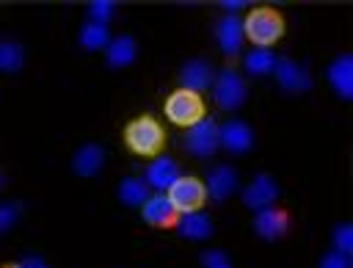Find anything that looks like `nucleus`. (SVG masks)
Returning a JSON list of instances; mask_svg holds the SVG:
<instances>
[{
  "instance_id": "2",
  "label": "nucleus",
  "mask_w": 353,
  "mask_h": 268,
  "mask_svg": "<svg viewBox=\"0 0 353 268\" xmlns=\"http://www.w3.org/2000/svg\"><path fill=\"white\" fill-rule=\"evenodd\" d=\"M243 33H245L256 47L268 50L273 41L281 39V33H284V19H281V14H279L276 8H268V6L251 8L248 17L243 19Z\"/></svg>"
},
{
  "instance_id": "17",
  "label": "nucleus",
  "mask_w": 353,
  "mask_h": 268,
  "mask_svg": "<svg viewBox=\"0 0 353 268\" xmlns=\"http://www.w3.org/2000/svg\"><path fill=\"white\" fill-rule=\"evenodd\" d=\"M102 166H105V149L99 144H83L72 157V169L80 177H94Z\"/></svg>"
},
{
  "instance_id": "20",
  "label": "nucleus",
  "mask_w": 353,
  "mask_h": 268,
  "mask_svg": "<svg viewBox=\"0 0 353 268\" xmlns=\"http://www.w3.org/2000/svg\"><path fill=\"white\" fill-rule=\"evenodd\" d=\"M146 199H149V185H146V180L124 177V180L119 182V202H121L124 207H141Z\"/></svg>"
},
{
  "instance_id": "14",
  "label": "nucleus",
  "mask_w": 353,
  "mask_h": 268,
  "mask_svg": "<svg viewBox=\"0 0 353 268\" xmlns=\"http://www.w3.org/2000/svg\"><path fill=\"white\" fill-rule=\"evenodd\" d=\"M179 180V166L174 157H154L146 169V185L157 191H168Z\"/></svg>"
},
{
  "instance_id": "9",
  "label": "nucleus",
  "mask_w": 353,
  "mask_h": 268,
  "mask_svg": "<svg viewBox=\"0 0 353 268\" xmlns=\"http://www.w3.org/2000/svg\"><path fill=\"white\" fill-rule=\"evenodd\" d=\"M276 196H279V185H276V180L268 177V174H256V177L248 182V188L243 191V202H245V207H251V210L273 207Z\"/></svg>"
},
{
  "instance_id": "19",
  "label": "nucleus",
  "mask_w": 353,
  "mask_h": 268,
  "mask_svg": "<svg viewBox=\"0 0 353 268\" xmlns=\"http://www.w3.org/2000/svg\"><path fill=\"white\" fill-rule=\"evenodd\" d=\"M135 55H138V47H135V39H132V36H116V39H110L108 47H105V61H108V66H113V69H121V66L132 64Z\"/></svg>"
},
{
  "instance_id": "18",
  "label": "nucleus",
  "mask_w": 353,
  "mask_h": 268,
  "mask_svg": "<svg viewBox=\"0 0 353 268\" xmlns=\"http://www.w3.org/2000/svg\"><path fill=\"white\" fill-rule=\"evenodd\" d=\"M328 80L336 88V94L342 99L353 97V58L350 55H339L331 66H328Z\"/></svg>"
},
{
  "instance_id": "24",
  "label": "nucleus",
  "mask_w": 353,
  "mask_h": 268,
  "mask_svg": "<svg viewBox=\"0 0 353 268\" xmlns=\"http://www.w3.org/2000/svg\"><path fill=\"white\" fill-rule=\"evenodd\" d=\"M334 246H336L334 251H339L345 257L353 254V229H350V224H339L334 229Z\"/></svg>"
},
{
  "instance_id": "11",
  "label": "nucleus",
  "mask_w": 353,
  "mask_h": 268,
  "mask_svg": "<svg viewBox=\"0 0 353 268\" xmlns=\"http://www.w3.org/2000/svg\"><path fill=\"white\" fill-rule=\"evenodd\" d=\"M218 141L221 146H226L229 152H248L254 146V130L240 122V119H232L226 122L223 127H218Z\"/></svg>"
},
{
  "instance_id": "23",
  "label": "nucleus",
  "mask_w": 353,
  "mask_h": 268,
  "mask_svg": "<svg viewBox=\"0 0 353 268\" xmlns=\"http://www.w3.org/2000/svg\"><path fill=\"white\" fill-rule=\"evenodd\" d=\"M245 69H248L251 75H268V72L276 69V55H273L270 50L256 47V50H251V52L245 55Z\"/></svg>"
},
{
  "instance_id": "22",
  "label": "nucleus",
  "mask_w": 353,
  "mask_h": 268,
  "mask_svg": "<svg viewBox=\"0 0 353 268\" xmlns=\"http://www.w3.org/2000/svg\"><path fill=\"white\" fill-rule=\"evenodd\" d=\"M108 41H110V33H108V28L105 25H99V22H85L83 28H80V44L85 47V50H102V47H108Z\"/></svg>"
},
{
  "instance_id": "12",
  "label": "nucleus",
  "mask_w": 353,
  "mask_h": 268,
  "mask_svg": "<svg viewBox=\"0 0 353 268\" xmlns=\"http://www.w3.org/2000/svg\"><path fill=\"white\" fill-rule=\"evenodd\" d=\"M204 188H207V196H210V199L223 202V199H229V196L234 193V188H237V171H234L232 166L221 163V166H215V169L207 174Z\"/></svg>"
},
{
  "instance_id": "16",
  "label": "nucleus",
  "mask_w": 353,
  "mask_h": 268,
  "mask_svg": "<svg viewBox=\"0 0 353 268\" xmlns=\"http://www.w3.org/2000/svg\"><path fill=\"white\" fill-rule=\"evenodd\" d=\"M179 83H182V88L185 91H204L210 83H212V69H210V64L207 61H199V58H193V61H188L182 69H179Z\"/></svg>"
},
{
  "instance_id": "6",
  "label": "nucleus",
  "mask_w": 353,
  "mask_h": 268,
  "mask_svg": "<svg viewBox=\"0 0 353 268\" xmlns=\"http://www.w3.org/2000/svg\"><path fill=\"white\" fill-rule=\"evenodd\" d=\"M218 146H221V141H218V124L212 119L204 116L201 122H196L193 127H188V133H185V149L190 155L210 157V155H215Z\"/></svg>"
},
{
  "instance_id": "29",
  "label": "nucleus",
  "mask_w": 353,
  "mask_h": 268,
  "mask_svg": "<svg viewBox=\"0 0 353 268\" xmlns=\"http://www.w3.org/2000/svg\"><path fill=\"white\" fill-rule=\"evenodd\" d=\"M19 268H50L41 257H25L22 262H19Z\"/></svg>"
},
{
  "instance_id": "3",
  "label": "nucleus",
  "mask_w": 353,
  "mask_h": 268,
  "mask_svg": "<svg viewBox=\"0 0 353 268\" xmlns=\"http://www.w3.org/2000/svg\"><path fill=\"white\" fill-rule=\"evenodd\" d=\"M204 99L201 94L196 91H185V88H176L168 99H165V116L179 124V127H193L196 122L204 119Z\"/></svg>"
},
{
  "instance_id": "8",
  "label": "nucleus",
  "mask_w": 353,
  "mask_h": 268,
  "mask_svg": "<svg viewBox=\"0 0 353 268\" xmlns=\"http://www.w3.org/2000/svg\"><path fill=\"white\" fill-rule=\"evenodd\" d=\"M254 232L265 240H276L281 235L290 232V213L281 210V207H265V210H256V218H254Z\"/></svg>"
},
{
  "instance_id": "26",
  "label": "nucleus",
  "mask_w": 353,
  "mask_h": 268,
  "mask_svg": "<svg viewBox=\"0 0 353 268\" xmlns=\"http://www.w3.org/2000/svg\"><path fill=\"white\" fill-rule=\"evenodd\" d=\"M19 213H22V207H19V204H0V235H6V232H11V229H14V224H17Z\"/></svg>"
},
{
  "instance_id": "15",
  "label": "nucleus",
  "mask_w": 353,
  "mask_h": 268,
  "mask_svg": "<svg viewBox=\"0 0 353 268\" xmlns=\"http://www.w3.org/2000/svg\"><path fill=\"white\" fill-rule=\"evenodd\" d=\"M176 232L188 240H207L212 235V218L201 210H193V213H182L179 221H176Z\"/></svg>"
},
{
  "instance_id": "10",
  "label": "nucleus",
  "mask_w": 353,
  "mask_h": 268,
  "mask_svg": "<svg viewBox=\"0 0 353 268\" xmlns=\"http://www.w3.org/2000/svg\"><path fill=\"white\" fill-rule=\"evenodd\" d=\"M273 72H276V77H279V83H281V88L287 94H301V91H309V86H312L309 69H303L301 64H295L290 58L276 61V69Z\"/></svg>"
},
{
  "instance_id": "28",
  "label": "nucleus",
  "mask_w": 353,
  "mask_h": 268,
  "mask_svg": "<svg viewBox=\"0 0 353 268\" xmlns=\"http://www.w3.org/2000/svg\"><path fill=\"white\" fill-rule=\"evenodd\" d=\"M320 268H350V257L339 254V251H328L323 260H320Z\"/></svg>"
},
{
  "instance_id": "21",
  "label": "nucleus",
  "mask_w": 353,
  "mask_h": 268,
  "mask_svg": "<svg viewBox=\"0 0 353 268\" xmlns=\"http://www.w3.org/2000/svg\"><path fill=\"white\" fill-rule=\"evenodd\" d=\"M25 64V47L11 41V39H3L0 41V72H19Z\"/></svg>"
},
{
  "instance_id": "13",
  "label": "nucleus",
  "mask_w": 353,
  "mask_h": 268,
  "mask_svg": "<svg viewBox=\"0 0 353 268\" xmlns=\"http://www.w3.org/2000/svg\"><path fill=\"white\" fill-rule=\"evenodd\" d=\"M215 36H218L223 52H226L229 58H234V55L240 52V47H243V19H240L237 14L221 17V22H218V28H215Z\"/></svg>"
},
{
  "instance_id": "30",
  "label": "nucleus",
  "mask_w": 353,
  "mask_h": 268,
  "mask_svg": "<svg viewBox=\"0 0 353 268\" xmlns=\"http://www.w3.org/2000/svg\"><path fill=\"white\" fill-rule=\"evenodd\" d=\"M0 268H19L17 262H6V265H0Z\"/></svg>"
},
{
  "instance_id": "4",
  "label": "nucleus",
  "mask_w": 353,
  "mask_h": 268,
  "mask_svg": "<svg viewBox=\"0 0 353 268\" xmlns=\"http://www.w3.org/2000/svg\"><path fill=\"white\" fill-rule=\"evenodd\" d=\"M248 97V88L243 83V77L234 72V69H221V75L215 77V86H212V99L218 108L223 111H237Z\"/></svg>"
},
{
  "instance_id": "31",
  "label": "nucleus",
  "mask_w": 353,
  "mask_h": 268,
  "mask_svg": "<svg viewBox=\"0 0 353 268\" xmlns=\"http://www.w3.org/2000/svg\"><path fill=\"white\" fill-rule=\"evenodd\" d=\"M3 185H6V180H3V171H0V191H3Z\"/></svg>"
},
{
  "instance_id": "5",
  "label": "nucleus",
  "mask_w": 353,
  "mask_h": 268,
  "mask_svg": "<svg viewBox=\"0 0 353 268\" xmlns=\"http://www.w3.org/2000/svg\"><path fill=\"white\" fill-rule=\"evenodd\" d=\"M168 199L179 213H193V210H201V204L207 202V188L196 177H179L168 188Z\"/></svg>"
},
{
  "instance_id": "27",
  "label": "nucleus",
  "mask_w": 353,
  "mask_h": 268,
  "mask_svg": "<svg viewBox=\"0 0 353 268\" xmlns=\"http://www.w3.org/2000/svg\"><path fill=\"white\" fill-rule=\"evenodd\" d=\"M201 265H204V268H232L229 257H226L221 249H210V251H204V254H201Z\"/></svg>"
},
{
  "instance_id": "1",
  "label": "nucleus",
  "mask_w": 353,
  "mask_h": 268,
  "mask_svg": "<svg viewBox=\"0 0 353 268\" xmlns=\"http://www.w3.org/2000/svg\"><path fill=\"white\" fill-rule=\"evenodd\" d=\"M165 144V130L157 119L152 116H138L132 122H127L124 127V146L141 157H154L160 155Z\"/></svg>"
},
{
  "instance_id": "25",
  "label": "nucleus",
  "mask_w": 353,
  "mask_h": 268,
  "mask_svg": "<svg viewBox=\"0 0 353 268\" xmlns=\"http://www.w3.org/2000/svg\"><path fill=\"white\" fill-rule=\"evenodd\" d=\"M110 17H113V3H108V0H94V3L88 6V22L105 25V22H110Z\"/></svg>"
},
{
  "instance_id": "7",
  "label": "nucleus",
  "mask_w": 353,
  "mask_h": 268,
  "mask_svg": "<svg viewBox=\"0 0 353 268\" xmlns=\"http://www.w3.org/2000/svg\"><path fill=\"white\" fill-rule=\"evenodd\" d=\"M141 213H143V221L152 224V227H157V229H171V227H176V221H179V210H176V207L171 204V199L163 196V193L149 196V199L141 204Z\"/></svg>"
}]
</instances>
